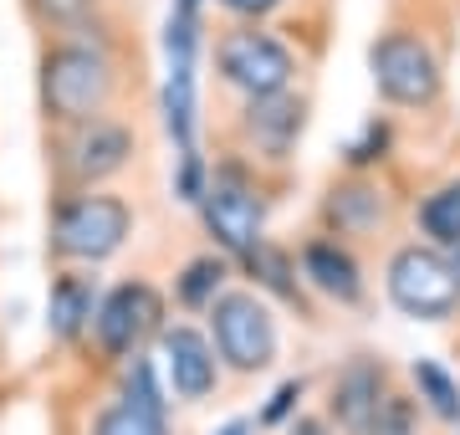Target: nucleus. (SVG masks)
I'll list each match as a JSON object with an SVG mask.
<instances>
[{
    "instance_id": "1",
    "label": "nucleus",
    "mask_w": 460,
    "mask_h": 435,
    "mask_svg": "<svg viewBox=\"0 0 460 435\" xmlns=\"http://www.w3.org/2000/svg\"><path fill=\"white\" fill-rule=\"evenodd\" d=\"M118 93V67L102 41L87 36H62L41 51V108L51 123L77 129L108 113Z\"/></svg>"
},
{
    "instance_id": "2",
    "label": "nucleus",
    "mask_w": 460,
    "mask_h": 435,
    "mask_svg": "<svg viewBox=\"0 0 460 435\" xmlns=\"http://www.w3.org/2000/svg\"><path fill=\"white\" fill-rule=\"evenodd\" d=\"M133 231V210L128 200H118L108 190H87V195H72V200L57 205L51 216V252L62 262H108V256L123 252V241Z\"/></svg>"
},
{
    "instance_id": "3",
    "label": "nucleus",
    "mask_w": 460,
    "mask_h": 435,
    "mask_svg": "<svg viewBox=\"0 0 460 435\" xmlns=\"http://www.w3.org/2000/svg\"><path fill=\"white\" fill-rule=\"evenodd\" d=\"M368 72H374V87L384 102L394 108H429L440 98V57L429 51L425 36L414 31H384L368 47Z\"/></svg>"
},
{
    "instance_id": "4",
    "label": "nucleus",
    "mask_w": 460,
    "mask_h": 435,
    "mask_svg": "<svg viewBox=\"0 0 460 435\" xmlns=\"http://www.w3.org/2000/svg\"><path fill=\"white\" fill-rule=\"evenodd\" d=\"M389 302L420 323H445L460 307L456 262L440 246H404L389 262Z\"/></svg>"
},
{
    "instance_id": "5",
    "label": "nucleus",
    "mask_w": 460,
    "mask_h": 435,
    "mask_svg": "<svg viewBox=\"0 0 460 435\" xmlns=\"http://www.w3.org/2000/svg\"><path fill=\"white\" fill-rule=\"evenodd\" d=\"M215 67L235 93L246 98H271V93H287L296 77V57L281 47L271 31H261L256 21L235 26L215 41Z\"/></svg>"
},
{
    "instance_id": "6",
    "label": "nucleus",
    "mask_w": 460,
    "mask_h": 435,
    "mask_svg": "<svg viewBox=\"0 0 460 435\" xmlns=\"http://www.w3.org/2000/svg\"><path fill=\"white\" fill-rule=\"evenodd\" d=\"M199 220L205 231L215 235V246L226 256H246L261 246V220H266V205L256 195V184L246 180L241 164H220L199 195Z\"/></svg>"
},
{
    "instance_id": "7",
    "label": "nucleus",
    "mask_w": 460,
    "mask_h": 435,
    "mask_svg": "<svg viewBox=\"0 0 460 435\" xmlns=\"http://www.w3.org/2000/svg\"><path fill=\"white\" fill-rule=\"evenodd\" d=\"M210 333L215 353L235 374H261L277 359V323L256 292H220L210 302Z\"/></svg>"
},
{
    "instance_id": "8",
    "label": "nucleus",
    "mask_w": 460,
    "mask_h": 435,
    "mask_svg": "<svg viewBox=\"0 0 460 435\" xmlns=\"http://www.w3.org/2000/svg\"><path fill=\"white\" fill-rule=\"evenodd\" d=\"M159 318H164V302L148 282H123L113 287L108 297H98V313H93V338L108 359H128L138 353L144 338L159 333Z\"/></svg>"
},
{
    "instance_id": "9",
    "label": "nucleus",
    "mask_w": 460,
    "mask_h": 435,
    "mask_svg": "<svg viewBox=\"0 0 460 435\" xmlns=\"http://www.w3.org/2000/svg\"><path fill=\"white\" fill-rule=\"evenodd\" d=\"M159 374L174 400H205L215 389V343L190 323L159 328Z\"/></svg>"
},
{
    "instance_id": "10",
    "label": "nucleus",
    "mask_w": 460,
    "mask_h": 435,
    "mask_svg": "<svg viewBox=\"0 0 460 435\" xmlns=\"http://www.w3.org/2000/svg\"><path fill=\"white\" fill-rule=\"evenodd\" d=\"M128 154H133V129L102 113L93 123L72 129V138H66V174L77 184H98L128 164Z\"/></svg>"
},
{
    "instance_id": "11",
    "label": "nucleus",
    "mask_w": 460,
    "mask_h": 435,
    "mask_svg": "<svg viewBox=\"0 0 460 435\" xmlns=\"http://www.w3.org/2000/svg\"><path fill=\"white\" fill-rule=\"evenodd\" d=\"M384 395H389V374H384V364H378V359H368V353L348 359L343 374L332 379V400H328L332 420H338V431L363 435V431H368V420L378 415Z\"/></svg>"
},
{
    "instance_id": "12",
    "label": "nucleus",
    "mask_w": 460,
    "mask_h": 435,
    "mask_svg": "<svg viewBox=\"0 0 460 435\" xmlns=\"http://www.w3.org/2000/svg\"><path fill=\"white\" fill-rule=\"evenodd\" d=\"M246 134L261 159H287L302 134V98L292 93H271V98H246Z\"/></svg>"
},
{
    "instance_id": "13",
    "label": "nucleus",
    "mask_w": 460,
    "mask_h": 435,
    "mask_svg": "<svg viewBox=\"0 0 460 435\" xmlns=\"http://www.w3.org/2000/svg\"><path fill=\"white\" fill-rule=\"evenodd\" d=\"M302 277H307L323 297L343 302V307H353V302L363 297L358 262H353L348 246H338V241H307V246H302Z\"/></svg>"
},
{
    "instance_id": "14",
    "label": "nucleus",
    "mask_w": 460,
    "mask_h": 435,
    "mask_svg": "<svg viewBox=\"0 0 460 435\" xmlns=\"http://www.w3.org/2000/svg\"><path fill=\"white\" fill-rule=\"evenodd\" d=\"M93 313H98V287L93 277L83 271H62L57 282H51V297H47V328L57 343H72V338H83L93 328Z\"/></svg>"
},
{
    "instance_id": "15",
    "label": "nucleus",
    "mask_w": 460,
    "mask_h": 435,
    "mask_svg": "<svg viewBox=\"0 0 460 435\" xmlns=\"http://www.w3.org/2000/svg\"><path fill=\"white\" fill-rule=\"evenodd\" d=\"M328 220L338 226V235H363L384 220V190H374L368 180L332 184L328 195Z\"/></svg>"
},
{
    "instance_id": "16",
    "label": "nucleus",
    "mask_w": 460,
    "mask_h": 435,
    "mask_svg": "<svg viewBox=\"0 0 460 435\" xmlns=\"http://www.w3.org/2000/svg\"><path fill=\"white\" fill-rule=\"evenodd\" d=\"M195 67H164V93H159V113L164 129L180 149H195Z\"/></svg>"
},
{
    "instance_id": "17",
    "label": "nucleus",
    "mask_w": 460,
    "mask_h": 435,
    "mask_svg": "<svg viewBox=\"0 0 460 435\" xmlns=\"http://www.w3.org/2000/svg\"><path fill=\"white\" fill-rule=\"evenodd\" d=\"M420 231L440 252H456L460 246V180H445L440 190H429L425 200H420Z\"/></svg>"
},
{
    "instance_id": "18",
    "label": "nucleus",
    "mask_w": 460,
    "mask_h": 435,
    "mask_svg": "<svg viewBox=\"0 0 460 435\" xmlns=\"http://www.w3.org/2000/svg\"><path fill=\"white\" fill-rule=\"evenodd\" d=\"M410 379H414V389H420V400H425L429 415L445 420V425H460V385L435 364V359H414Z\"/></svg>"
},
{
    "instance_id": "19",
    "label": "nucleus",
    "mask_w": 460,
    "mask_h": 435,
    "mask_svg": "<svg viewBox=\"0 0 460 435\" xmlns=\"http://www.w3.org/2000/svg\"><path fill=\"white\" fill-rule=\"evenodd\" d=\"M220 282H226V256H195L174 282V292H180L184 307H210L220 297Z\"/></svg>"
},
{
    "instance_id": "20",
    "label": "nucleus",
    "mask_w": 460,
    "mask_h": 435,
    "mask_svg": "<svg viewBox=\"0 0 460 435\" xmlns=\"http://www.w3.org/2000/svg\"><path fill=\"white\" fill-rule=\"evenodd\" d=\"M118 400L133 404V410H148V415H164V385H159V368L133 353V364L123 368V395H118Z\"/></svg>"
},
{
    "instance_id": "21",
    "label": "nucleus",
    "mask_w": 460,
    "mask_h": 435,
    "mask_svg": "<svg viewBox=\"0 0 460 435\" xmlns=\"http://www.w3.org/2000/svg\"><path fill=\"white\" fill-rule=\"evenodd\" d=\"M251 271H256V282L266 287V292H277V297H287V302H296V282H292V262L277 252V246H256V252H246L241 256Z\"/></svg>"
},
{
    "instance_id": "22",
    "label": "nucleus",
    "mask_w": 460,
    "mask_h": 435,
    "mask_svg": "<svg viewBox=\"0 0 460 435\" xmlns=\"http://www.w3.org/2000/svg\"><path fill=\"white\" fill-rule=\"evenodd\" d=\"M93 435H169L164 415H148V410H133V404H108L93 425Z\"/></svg>"
},
{
    "instance_id": "23",
    "label": "nucleus",
    "mask_w": 460,
    "mask_h": 435,
    "mask_svg": "<svg viewBox=\"0 0 460 435\" xmlns=\"http://www.w3.org/2000/svg\"><path fill=\"white\" fill-rule=\"evenodd\" d=\"M363 435H420V404L410 395H384L378 415L368 420Z\"/></svg>"
},
{
    "instance_id": "24",
    "label": "nucleus",
    "mask_w": 460,
    "mask_h": 435,
    "mask_svg": "<svg viewBox=\"0 0 460 435\" xmlns=\"http://www.w3.org/2000/svg\"><path fill=\"white\" fill-rule=\"evenodd\" d=\"M93 5L98 0H31V11L47 26H57V31H83V21L93 16Z\"/></svg>"
},
{
    "instance_id": "25",
    "label": "nucleus",
    "mask_w": 460,
    "mask_h": 435,
    "mask_svg": "<svg viewBox=\"0 0 460 435\" xmlns=\"http://www.w3.org/2000/svg\"><path fill=\"white\" fill-rule=\"evenodd\" d=\"M384 149H389V123H368V129H363L358 138H353V144H348V164L353 169H368V164H378V159H384Z\"/></svg>"
},
{
    "instance_id": "26",
    "label": "nucleus",
    "mask_w": 460,
    "mask_h": 435,
    "mask_svg": "<svg viewBox=\"0 0 460 435\" xmlns=\"http://www.w3.org/2000/svg\"><path fill=\"white\" fill-rule=\"evenodd\" d=\"M205 184H210V169H205L199 149H180V174H174V190H180V200L199 205V195H205Z\"/></svg>"
},
{
    "instance_id": "27",
    "label": "nucleus",
    "mask_w": 460,
    "mask_h": 435,
    "mask_svg": "<svg viewBox=\"0 0 460 435\" xmlns=\"http://www.w3.org/2000/svg\"><path fill=\"white\" fill-rule=\"evenodd\" d=\"M296 400H302V379H287V385L271 395V404L261 410V425H281V420L292 415V404H296Z\"/></svg>"
},
{
    "instance_id": "28",
    "label": "nucleus",
    "mask_w": 460,
    "mask_h": 435,
    "mask_svg": "<svg viewBox=\"0 0 460 435\" xmlns=\"http://www.w3.org/2000/svg\"><path fill=\"white\" fill-rule=\"evenodd\" d=\"M215 5H226L230 16H241V21H266L281 0H215Z\"/></svg>"
},
{
    "instance_id": "29",
    "label": "nucleus",
    "mask_w": 460,
    "mask_h": 435,
    "mask_svg": "<svg viewBox=\"0 0 460 435\" xmlns=\"http://www.w3.org/2000/svg\"><path fill=\"white\" fill-rule=\"evenodd\" d=\"M292 435H328V425H323V420H296Z\"/></svg>"
},
{
    "instance_id": "30",
    "label": "nucleus",
    "mask_w": 460,
    "mask_h": 435,
    "mask_svg": "<svg viewBox=\"0 0 460 435\" xmlns=\"http://www.w3.org/2000/svg\"><path fill=\"white\" fill-rule=\"evenodd\" d=\"M215 435H251V420H230V425H220Z\"/></svg>"
},
{
    "instance_id": "31",
    "label": "nucleus",
    "mask_w": 460,
    "mask_h": 435,
    "mask_svg": "<svg viewBox=\"0 0 460 435\" xmlns=\"http://www.w3.org/2000/svg\"><path fill=\"white\" fill-rule=\"evenodd\" d=\"M169 11H195V16H199V11H205V0H169Z\"/></svg>"
},
{
    "instance_id": "32",
    "label": "nucleus",
    "mask_w": 460,
    "mask_h": 435,
    "mask_svg": "<svg viewBox=\"0 0 460 435\" xmlns=\"http://www.w3.org/2000/svg\"><path fill=\"white\" fill-rule=\"evenodd\" d=\"M450 262H456V277H460V246H456V252H450Z\"/></svg>"
}]
</instances>
